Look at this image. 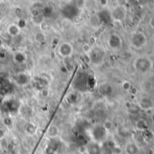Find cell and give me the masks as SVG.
I'll return each instance as SVG.
<instances>
[{"label":"cell","instance_id":"6da1fadb","mask_svg":"<svg viewBox=\"0 0 154 154\" xmlns=\"http://www.w3.org/2000/svg\"><path fill=\"white\" fill-rule=\"evenodd\" d=\"M128 14V9L124 5H116L111 11V18L113 22L122 23L123 22Z\"/></svg>","mask_w":154,"mask_h":154},{"label":"cell","instance_id":"7a4b0ae2","mask_svg":"<svg viewBox=\"0 0 154 154\" xmlns=\"http://www.w3.org/2000/svg\"><path fill=\"white\" fill-rule=\"evenodd\" d=\"M74 52V46L69 42H62L58 43L56 47V53L59 57L63 59H69L73 56Z\"/></svg>","mask_w":154,"mask_h":154},{"label":"cell","instance_id":"3957f363","mask_svg":"<svg viewBox=\"0 0 154 154\" xmlns=\"http://www.w3.org/2000/svg\"><path fill=\"white\" fill-rule=\"evenodd\" d=\"M87 56L89 57V60L93 64L100 65L103 62L105 51L102 47L95 46V47H92V50Z\"/></svg>","mask_w":154,"mask_h":154},{"label":"cell","instance_id":"277c9868","mask_svg":"<svg viewBox=\"0 0 154 154\" xmlns=\"http://www.w3.org/2000/svg\"><path fill=\"white\" fill-rule=\"evenodd\" d=\"M130 41H131V44L135 49H142L147 43V37L143 32L137 31L132 33Z\"/></svg>","mask_w":154,"mask_h":154},{"label":"cell","instance_id":"5b68a950","mask_svg":"<svg viewBox=\"0 0 154 154\" xmlns=\"http://www.w3.org/2000/svg\"><path fill=\"white\" fill-rule=\"evenodd\" d=\"M107 44L110 49L118 51L123 47V39L117 33H111L107 39Z\"/></svg>","mask_w":154,"mask_h":154},{"label":"cell","instance_id":"8992f818","mask_svg":"<svg viewBox=\"0 0 154 154\" xmlns=\"http://www.w3.org/2000/svg\"><path fill=\"white\" fill-rule=\"evenodd\" d=\"M152 63L146 58H140L135 60V67L141 72H147L152 66Z\"/></svg>","mask_w":154,"mask_h":154},{"label":"cell","instance_id":"52a82bcc","mask_svg":"<svg viewBox=\"0 0 154 154\" xmlns=\"http://www.w3.org/2000/svg\"><path fill=\"white\" fill-rule=\"evenodd\" d=\"M5 33L11 38H15L21 33V27L15 23H11L5 28Z\"/></svg>","mask_w":154,"mask_h":154},{"label":"cell","instance_id":"ba28073f","mask_svg":"<svg viewBox=\"0 0 154 154\" xmlns=\"http://www.w3.org/2000/svg\"><path fill=\"white\" fill-rule=\"evenodd\" d=\"M153 101L149 97H143L138 103V107L143 110H150L153 107Z\"/></svg>","mask_w":154,"mask_h":154},{"label":"cell","instance_id":"9c48e42d","mask_svg":"<svg viewBox=\"0 0 154 154\" xmlns=\"http://www.w3.org/2000/svg\"><path fill=\"white\" fill-rule=\"evenodd\" d=\"M85 152L87 154H101L102 150H101V146L99 143L91 142L89 144H87Z\"/></svg>","mask_w":154,"mask_h":154},{"label":"cell","instance_id":"30bf717a","mask_svg":"<svg viewBox=\"0 0 154 154\" xmlns=\"http://www.w3.org/2000/svg\"><path fill=\"white\" fill-rule=\"evenodd\" d=\"M124 151L126 154H139L140 153V148L139 146L133 143V142H129L126 143Z\"/></svg>","mask_w":154,"mask_h":154},{"label":"cell","instance_id":"8fae6325","mask_svg":"<svg viewBox=\"0 0 154 154\" xmlns=\"http://www.w3.org/2000/svg\"><path fill=\"white\" fill-rule=\"evenodd\" d=\"M112 91H113L112 87L108 83H102L99 86V88H98V92L103 97H107V96L111 95L112 94Z\"/></svg>","mask_w":154,"mask_h":154},{"label":"cell","instance_id":"7c38bea8","mask_svg":"<svg viewBox=\"0 0 154 154\" xmlns=\"http://www.w3.org/2000/svg\"><path fill=\"white\" fill-rule=\"evenodd\" d=\"M46 134L50 138H56L60 134V129L56 125H51L46 131Z\"/></svg>","mask_w":154,"mask_h":154},{"label":"cell","instance_id":"4fadbf2b","mask_svg":"<svg viewBox=\"0 0 154 154\" xmlns=\"http://www.w3.org/2000/svg\"><path fill=\"white\" fill-rule=\"evenodd\" d=\"M135 126H136V128H137L139 131H144V130H146V129H147V127H148V124H147V122H146L145 120H143V119H140V120H138V121L136 122Z\"/></svg>","mask_w":154,"mask_h":154},{"label":"cell","instance_id":"5bb4252c","mask_svg":"<svg viewBox=\"0 0 154 154\" xmlns=\"http://www.w3.org/2000/svg\"><path fill=\"white\" fill-rule=\"evenodd\" d=\"M34 40L35 42H44L46 41V37H45V34L42 32H38L34 34Z\"/></svg>","mask_w":154,"mask_h":154},{"label":"cell","instance_id":"9a60e30c","mask_svg":"<svg viewBox=\"0 0 154 154\" xmlns=\"http://www.w3.org/2000/svg\"><path fill=\"white\" fill-rule=\"evenodd\" d=\"M91 50H92V46H91L90 44L84 43V44L83 45V51H84V52L86 55H88V54L90 53Z\"/></svg>","mask_w":154,"mask_h":154},{"label":"cell","instance_id":"2e32d148","mask_svg":"<svg viewBox=\"0 0 154 154\" xmlns=\"http://www.w3.org/2000/svg\"><path fill=\"white\" fill-rule=\"evenodd\" d=\"M6 135V132L3 127H0V140H3Z\"/></svg>","mask_w":154,"mask_h":154},{"label":"cell","instance_id":"e0dca14e","mask_svg":"<svg viewBox=\"0 0 154 154\" xmlns=\"http://www.w3.org/2000/svg\"><path fill=\"white\" fill-rule=\"evenodd\" d=\"M149 23H150V25H151V27L152 28H153L154 29V15L151 18V20H150V22H149Z\"/></svg>","mask_w":154,"mask_h":154},{"label":"cell","instance_id":"ac0fdd59","mask_svg":"<svg viewBox=\"0 0 154 154\" xmlns=\"http://www.w3.org/2000/svg\"><path fill=\"white\" fill-rule=\"evenodd\" d=\"M4 45H5V42L2 38H0V49H2L4 47Z\"/></svg>","mask_w":154,"mask_h":154},{"label":"cell","instance_id":"d6986e66","mask_svg":"<svg viewBox=\"0 0 154 154\" xmlns=\"http://www.w3.org/2000/svg\"><path fill=\"white\" fill-rule=\"evenodd\" d=\"M151 119H152V121L154 123V112H152V113L151 114Z\"/></svg>","mask_w":154,"mask_h":154},{"label":"cell","instance_id":"ffe728a7","mask_svg":"<svg viewBox=\"0 0 154 154\" xmlns=\"http://www.w3.org/2000/svg\"><path fill=\"white\" fill-rule=\"evenodd\" d=\"M152 41H153V42H154V34H153V35H152Z\"/></svg>","mask_w":154,"mask_h":154},{"label":"cell","instance_id":"44dd1931","mask_svg":"<svg viewBox=\"0 0 154 154\" xmlns=\"http://www.w3.org/2000/svg\"><path fill=\"white\" fill-rule=\"evenodd\" d=\"M153 10H154V5H153Z\"/></svg>","mask_w":154,"mask_h":154}]
</instances>
